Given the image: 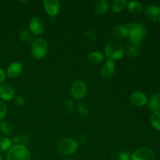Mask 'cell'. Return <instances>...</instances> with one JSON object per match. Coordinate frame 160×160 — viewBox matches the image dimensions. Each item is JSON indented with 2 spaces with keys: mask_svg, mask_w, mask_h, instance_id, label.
<instances>
[{
  "mask_svg": "<svg viewBox=\"0 0 160 160\" xmlns=\"http://www.w3.org/2000/svg\"><path fill=\"white\" fill-rule=\"evenodd\" d=\"M124 53V48L120 42L116 40H111L105 46V55L110 60L120 59Z\"/></svg>",
  "mask_w": 160,
  "mask_h": 160,
  "instance_id": "cell-1",
  "label": "cell"
},
{
  "mask_svg": "<svg viewBox=\"0 0 160 160\" xmlns=\"http://www.w3.org/2000/svg\"><path fill=\"white\" fill-rule=\"evenodd\" d=\"M7 160H31V152L24 145H14L9 149Z\"/></svg>",
  "mask_w": 160,
  "mask_h": 160,
  "instance_id": "cell-2",
  "label": "cell"
},
{
  "mask_svg": "<svg viewBox=\"0 0 160 160\" xmlns=\"http://www.w3.org/2000/svg\"><path fill=\"white\" fill-rule=\"evenodd\" d=\"M31 49L32 56L35 59H43L48 54V44L45 39L42 38H37L31 42Z\"/></svg>",
  "mask_w": 160,
  "mask_h": 160,
  "instance_id": "cell-3",
  "label": "cell"
},
{
  "mask_svg": "<svg viewBox=\"0 0 160 160\" xmlns=\"http://www.w3.org/2000/svg\"><path fill=\"white\" fill-rule=\"evenodd\" d=\"M126 25L128 27V32H129V36L131 39L141 42V41L144 40L145 38L146 37V28L144 26L143 23L134 22V23H127Z\"/></svg>",
  "mask_w": 160,
  "mask_h": 160,
  "instance_id": "cell-4",
  "label": "cell"
},
{
  "mask_svg": "<svg viewBox=\"0 0 160 160\" xmlns=\"http://www.w3.org/2000/svg\"><path fill=\"white\" fill-rule=\"evenodd\" d=\"M57 148L62 154L69 156L73 155L78 148V143L75 140L69 138L60 139L57 142Z\"/></svg>",
  "mask_w": 160,
  "mask_h": 160,
  "instance_id": "cell-5",
  "label": "cell"
},
{
  "mask_svg": "<svg viewBox=\"0 0 160 160\" xmlns=\"http://www.w3.org/2000/svg\"><path fill=\"white\" fill-rule=\"evenodd\" d=\"M70 95L76 100L81 99L86 95L88 92L87 85L82 81H76L70 87Z\"/></svg>",
  "mask_w": 160,
  "mask_h": 160,
  "instance_id": "cell-6",
  "label": "cell"
},
{
  "mask_svg": "<svg viewBox=\"0 0 160 160\" xmlns=\"http://www.w3.org/2000/svg\"><path fill=\"white\" fill-rule=\"evenodd\" d=\"M156 156L151 148L142 147L134 152L131 156V160H155Z\"/></svg>",
  "mask_w": 160,
  "mask_h": 160,
  "instance_id": "cell-7",
  "label": "cell"
},
{
  "mask_svg": "<svg viewBox=\"0 0 160 160\" xmlns=\"http://www.w3.org/2000/svg\"><path fill=\"white\" fill-rule=\"evenodd\" d=\"M29 29L33 35H40L45 30V23L43 20L38 17H34L29 23Z\"/></svg>",
  "mask_w": 160,
  "mask_h": 160,
  "instance_id": "cell-8",
  "label": "cell"
},
{
  "mask_svg": "<svg viewBox=\"0 0 160 160\" xmlns=\"http://www.w3.org/2000/svg\"><path fill=\"white\" fill-rule=\"evenodd\" d=\"M125 51L127 55L131 58H134L139 54L141 51L140 42L133 39H130L126 44Z\"/></svg>",
  "mask_w": 160,
  "mask_h": 160,
  "instance_id": "cell-9",
  "label": "cell"
},
{
  "mask_svg": "<svg viewBox=\"0 0 160 160\" xmlns=\"http://www.w3.org/2000/svg\"><path fill=\"white\" fill-rule=\"evenodd\" d=\"M45 11L51 17H56L60 10V3L57 0H45L44 1Z\"/></svg>",
  "mask_w": 160,
  "mask_h": 160,
  "instance_id": "cell-10",
  "label": "cell"
},
{
  "mask_svg": "<svg viewBox=\"0 0 160 160\" xmlns=\"http://www.w3.org/2000/svg\"><path fill=\"white\" fill-rule=\"evenodd\" d=\"M146 17L154 23H160V6L157 5H151L145 11Z\"/></svg>",
  "mask_w": 160,
  "mask_h": 160,
  "instance_id": "cell-11",
  "label": "cell"
},
{
  "mask_svg": "<svg viewBox=\"0 0 160 160\" xmlns=\"http://www.w3.org/2000/svg\"><path fill=\"white\" fill-rule=\"evenodd\" d=\"M110 34L115 39H123L129 36L127 25H118L111 29Z\"/></svg>",
  "mask_w": 160,
  "mask_h": 160,
  "instance_id": "cell-12",
  "label": "cell"
},
{
  "mask_svg": "<svg viewBox=\"0 0 160 160\" xmlns=\"http://www.w3.org/2000/svg\"><path fill=\"white\" fill-rule=\"evenodd\" d=\"M15 92L12 86L3 84L0 85V98L4 101H10L15 96Z\"/></svg>",
  "mask_w": 160,
  "mask_h": 160,
  "instance_id": "cell-13",
  "label": "cell"
},
{
  "mask_svg": "<svg viewBox=\"0 0 160 160\" xmlns=\"http://www.w3.org/2000/svg\"><path fill=\"white\" fill-rule=\"evenodd\" d=\"M130 101L135 106H143L148 102L146 95L141 92H134L130 96Z\"/></svg>",
  "mask_w": 160,
  "mask_h": 160,
  "instance_id": "cell-14",
  "label": "cell"
},
{
  "mask_svg": "<svg viewBox=\"0 0 160 160\" xmlns=\"http://www.w3.org/2000/svg\"><path fill=\"white\" fill-rule=\"evenodd\" d=\"M114 72H115V62L114 61L108 59L102 68V77L105 79H109L113 75Z\"/></svg>",
  "mask_w": 160,
  "mask_h": 160,
  "instance_id": "cell-15",
  "label": "cell"
},
{
  "mask_svg": "<svg viewBox=\"0 0 160 160\" xmlns=\"http://www.w3.org/2000/svg\"><path fill=\"white\" fill-rule=\"evenodd\" d=\"M23 66L19 62H13L9 66L7 69V76L9 78H14L18 77L21 73Z\"/></svg>",
  "mask_w": 160,
  "mask_h": 160,
  "instance_id": "cell-16",
  "label": "cell"
},
{
  "mask_svg": "<svg viewBox=\"0 0 160 160\" xmlns=\"http://www.w3.org/2000/svg\"><path fill=\"white\" fill-rule=\"evenodd\" d=\"M109 5L106 0H100L95 2V6H94V10L95 13L98 15H103L106 13L109 10Z\"/></svg>",
  "mask_w": 160,
  "mask_h": 160,
  "instance_id": "cell-17",
  "label": "cell"
},
{
  "mask_svg": "<svg viewBox=\"0 0 160 160\" xmlns=\"http://www.w3.org/2000/svg\"><path fill=\"white\" fill-rule=\"evenodd\" d=\"M148 109L153 112H160V93L151 96L148 100Z\"/></svg>",
  "mask_w": 160,
  "mask_h": 160,
  "instance_id": "cell-18",
  "label": "cell"
},
{
  "mask_svg": "<svg viewBox=\"0 0 160 160\" xmlns=\"http://www.w3.org/2000/svg\"><path fill=\"white\" fill-rule=\"evenodd\" d=\"M127 7H128L129 12L132 14H140L142 13V10H143L142 5L137 1L129 2L128 3Z\"/></svg>",
  "mask_w": 160,
  "mask_h": 160,
  "instance_id": "cell-19",
  "label": "cell"
},
{
  "mask_svg": "<svg viewBox=\"0 0 160 160\" xmlns=\"http://www.w3.org/2000/svg\"><path fill=\"white\" fill-rule=\"evenodd\" d=\"M103 60H104V56L98 52H93L89 53L88 56V61L90 63L98 64L102 62Z\"/></svg>",
  "mask_w": 160,
  "mask_h": 160,
  "instance_id": "cell-20",
  "label": "cell"
},
{
  "mask_svg": "<svg viewBox=\"0 0 160 160\" xmlns=\"http://www.w3.org/2000/svg\"><path fill=\"white\" fill-rule=\"evenodd\" d=\"M12 142L9 138L1 137L0 138V152H3L12 147Z\"/></svg>",
  "mask_w": 160,
  "mask_h": 160,
  "instance_id": "cell-21",
  "label": "cell"
},
{
  "mask_svg": "<svg viewBox=\"0 0 160 160\" xmlns=\"http://www.w3.org/2000/svg\"><path fill=\"white\" fill-rule=\"evenodd\" d=\"M128 3L127 0H116L112 5V12L115 13L120 12L127 7Z\"/></svg>",
  "mask_w": 160,
  "mask_h": 160,
  "instance_id": "cell-22",
  "label": "cell"
},
{
  "mask_svg": "<svg viewBox=\"0 0 160 160\" xmlns=\"http://www.w3.org/2000/svg\"><path fill=\"white\" fill-rule=\"evenodd\" d=\"M0 131L5 135H10L12 132V127L10 123L2 121L0 123Z\"/></svg>",
  "mask_w": 160,
  "mask_h": 160,
  "instance_id": "cell-23",
  "label": "cell"
},
{
  "mask_svg": "<svg viewBox=\"0 0 160 160\" xmlns=\"http://www.w3.org/2000/svg\"><path fill=\"white\" fill-rule=\"evenodd\" d=\"M150 121L156 129L160 131V112H153L150 117Z\"/></svg>",
  "mask_w": 160,
  "mask_h": 160,
  "instance_id": "cell-24",
  "label": "cell"
},
{
  "mask_svg": "<svg viewBox=\"0 0 160 160\" xmlns=\"http://www.w3.org/2000/svg\"><path fill=\"white\" fill-rule=\"evenodd\" d=\"M130 154L125 152H116L111 155V160H130Z\"/></svg>",
  "mask_w": 160,
  "mask_h": 160,
  "instance_id": "cell-25",
  "label": "cell"
},
{
  "mask_svg": "<svg viewBox=\"0 0 160 160\" xmlns=\"http://www.w3.org/2000/svg\"><path fill=\"white\" fill-rule=\"evenodd\" d=\"M20 39L23 42H31V39H32V35H31V31L27 29L22 30L20 33Z\"/></svg>",
  "mask_w": 160,
  "mask_h": 160,
  "instance_id": "cell-26",
  "label": "cell"
},
{
  "mask_svg": "<svg viewBox=\"0 0 160 160\" xmlns=\"http://www.w3.org/2000/svg\"><path fill=\"white\" fill-rule=\"evenodd\" d=\"M78 112L81 117H87L88 116V110L82 103H78Z\"/></svg>",
  "mask_w": 160,
  "mask_h": 160,
  "instance_id": "cell-27",
  "label": "cell"
},
{
  "mask_svg": "<svg viewBox=\"0 0 160 160\" xmlns=\"http://www.w3.org/2000/svg\"><path fill=\"white\" fill-rule=\"evenodd\" d=\"M84 34H85L87 39H88L89 41H91V42H95L97 38L96 33H95L94 31H92V30L86 31L85 33H84Z\"/></svg>",
  "mask_w": 160,
  "mask_h": 160,
  "instance_id": "cell-28",
  "label": "cell"
},
{
  "mask_svg": "<svg viewBox=\"0 0 160 160\" xmlns=\"http://www.w3.org/2000/svg\"><path fill=\"white\" fill-rule=\"evenodd\" d=\"M7 113V107L4 102L0 100V120L4 118Z\"/></svg>",
  "mask_w": 160,
  "mask_h": 160,
  "instance_id": "cell-29",
  "label": "cell"
},
{
  "mask_svg": "<svg viewBox=\"0 0 160 160\" xmlns=\"http://www.w3.org/2000/svg\"><path fill=\"white\" fill-rule=\"evenodd\" d=\"M13 102L17 106H23L25 105V99L20 96L14 97Z\"/></svg>",
  "mask_w": 160,
  "mask_h": 160,
  "instance_id": "cell-30",
  "label": "cell"
},
{
  "mask_svg": "<svg viewBox=\"0 0 160 160\" xmlns=\"http://www.w3.org/2000/svg\"><path fill=\"white\" fill-rule=\"evenodd\" d=\"M65 107L67 112H71L74 109V103L72 100H67L65 103Z\"/></svg>",
  "mask_w": 160,
  "mask_h": 160,
  "instance_id": "cell-31",
  "label": "cell"
},
{
  "mask_svg": "<svg viewBox=\"0 0 160 160\" xmlns=\"http://www.w3.org/2000/svg\"><path fill=\"white\" fill-rule=\"evenodd\" d=\"M6 79V73H5L4 70L0 67V84L3 82Z\"/></svg>",
  "mask_w": 160,
  "mask_h": 160,
  "instance_id": "cell-32",
  "label": "cell"
},
{
  "mask_svg": "<svg viewBox=\"0 0 160 160\" xmlns=\"http://www.w3.org/2000/svg\"><path fill=\"white\" fill-rule=\"evenodd\" d=\"M62 160H73V159H62Z\"/></svg>",
  "mask_w": 160,
  "mask_h": 160,
  "instance_id": "cell-33",
  "label": "cell"
},
{
  "mask_svg": "<svg viewBox=\"0 0 160 160\" xmlns=\"http://www.w3.org/2000/svg\"><path fill=\"white\" fill-rule=\"evenodd\" d=\"M0 160H2V156H1V155H0Z\"/></svg>",
  "mask_w": 160,
  "mask_h": 160,
  "instance_id": "cell-34",
  "label": "cell"
}]
</instances>
